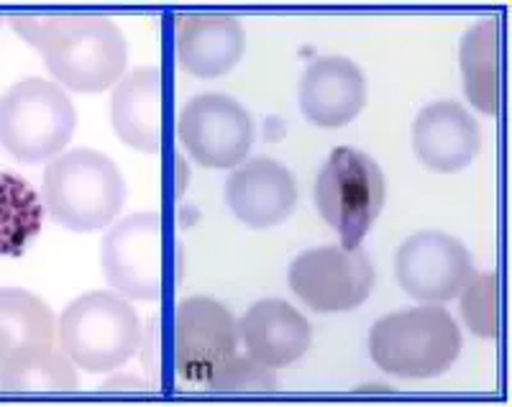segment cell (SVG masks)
Wrapping results in <instances>:
<instances>
[{
  "label": "cell",
  "instance_id": "1",
  "mask_svg": "<svg viewBox=\"0 0 512 407\" xmlns=\"http://www.w3.org/2000/svg\"><path fill=\"white\" fill-rule=\"evenodd\" d=\"M16 34L39 49L54 80L75 93H103L123 77L128 44L113 21L100 16H21Z\"/></svg>",
  "mask_w": 512,
  "mask_h": 407
},
{
  "label": "cell",
  "instance_id": "2",
  "mask_svg": "<svg viewBox=\"0 0 512 407\" xmlns=\"http://www.w3.org/2000/svg\"><path fill=\"white\" fill-rule=\"evenodd\" d=\"M41 200L59 226L93 233L111 226L126 200V182L116 162L95 149H75L49 159Z\"/></svg>",
  "mask_w": 512,
  "mask_h": 407
},
{
  "label": "cell",
  "instance_id": "3",
  "mask_svg": "<svg viewBox=\"0 0 512 407\" xmlns=\"http://www.w3.org/2000/svg\"><path fill=\"white\" fill-rule=\"evenodd\" d=\"M369 354L382 372L402 379L441 377L461 354V331L451 313L425 303L374 323Z\"/></svg>",
  "mask_w": 512,
  "mask_h": 407
},
{
  "label": "cell",
  "instance_id": "4",
  "mask_svg": "<svg viewBox=\"0 0 512 407\" xmlns=\"http://www.w3.org/2000/svg\"><path fill=\"white\" fill-rule=\"evenodd\" d=\"M139 344V315L116 292L98 290L77 297L57 320V346L75 367L90 374L121 369Z\"/></svg>",
  "mask_w": 512,
  "mask_h": 407
},
{
  "label": "cell",
  "instance_id": "5",
  "mask_svg": "<svg viewBox=\"0 0 512 407\" xmlns=\"http://www.w3.org/2000/svg\"><path fill=\"white\" fill-rule=\"evenodd\" d=\"M75 126V105L57 82L24 77L0 95V146L18 162L39 164L59 157Z\"/></svg>",
  "mask_w": 512,
  "mask_h": 407
},
{
  "label": "cell",
  "instance_id": "6",
  "mask_svg": "<svg viewBox=\"0 0 512 407\" xmlns=\"http://www.w3.org/2000/svg\"><path fill=\"white\" fill-rule=\"evenodd\" d=\"M384 198L387 185L379 164L349 146L333 149L315 180V208L346 249H356L372 231Z\"/></svg>",
  "mask_w": 512,
  "mask_h": 407
},
{
  "label": "cell",
  "instance_id": "7",
  "mask_svg": "<svg viewBox=\"0 0 512 407\" xmlns=\"http://www.w3.org/2000/svg\"><path fill=\"white\" fill-rule=\"evenodd\" d=\"M374 267L356 246H318L303 251L290 267V287L315 313H349L369 300Z\"/></svg>",
  "mask_w": 512,
  "mask_h": 407
},
{
  "label": "cell",
  "instance_id": "8",
  "mask_svg": "<svg viewBox=\"0 0 512 407\" xmlns=\"http://www.w3.org/2000/svg\"><path fill=\"white\" fill-rule=\"evenodd\" d=\"M105 280L128 300H157L164 290V228L159 213H136L108 231L100 249Z\"/></svg>",
  "mask_w": 512,
  "mask_h": 407
},
{
  "label": "cell",
  "instance_id": "9",
  "mask_svg": "<svg viewBox=\"0 0 512 407\" xmlns=\"http://www.w3.org/2000/svg\"><path fill=\"white\" fill-rule=\"evenodd\" d=\"M239 349L233 313L213 297H187L177 305L172 323V359L177 377L208 384L213 374Z\"/></svg>",
  "mask_w": 512,
  "mask_h": 407
},
{
  "label": "cell",
  "instance_id": "10",
  "mask_svg": "<svg viewBox=\"0 0 512 407\" xmlns=\"http://www.w3.org/2000/svg\"><path fill=\"white\" fill-rule=\"evenodd\" d=\"M177 136L200 167L226 169L246 159L254 144V121L231 95H195L182 111Z\"/></svg>",
  "mask_w": 512,
  "mask_h": 407
},
{
  "label": "cell",
  "instance_id": "11",
  "mask_svg": "<svg viewBox=\"0 0 512 407\" xmlns=\"http://www.w3.org/2000/svg\"><path fill=\"white\" fill-rule=\"evenodd\" d=\"M395 272L402 290L420 303H448L474 277V262L451 233L418 231L397 249Z\"/></svg>",
  "mask_w": 512,
  "mask_h": 407
},
{
  "label": "cell",
  "instance_id": "12",
  "mask_svg": "<svg viewBox=\"0 0 512 407\" xmlns=\"http://www.w3.org/2000/svg\"><path fill=\"white\" fill-rule=\"evenodd\" d=\"M226 203L241 223L267 231L292 216L297 205L295 177L272 157L249 159L228 177Z\"/></svg>",
  "mask_w": 512,
  "mask_h": 407
},
{
  "label": "cell",
  "instance_id": "13",
  "mask_svg": "<svg viewBox=\"0 0 512 407\" xmlns=\"http://www.w3.org/2000/svg\"><path fill=\"white\" fill-rule=\"evenodd\" d=\"M413 149L425 169L451 175L477 159L482 131L472 113L454 100L425 105L413 123Z\"/></svg>",
  "mask_w": 512,
  "mask_h": 407
},
{
  "label": "cell",
  "instance_id": "14",
  "mask_svg": "<svg viewBox=\"0 0 512 407\" xmlns=\"http://www.w3.org/2000/svg\"><path fill=\"white\" fill-rule=\"evenodd\" d=\"M367 103V82L349 57H318L300 77V111L320 128H341Z\"/></svg>",
  "mask_w": 512,
  "mask_h": 407
},
{
  "label": "cell",
  "instance_id": "15",
  "mask_svg": "<svg viewBox=\"0 0 512 407\" xmlns=\"http://www.w3.org/2000/svg\"><path fill=\"white\" fill-rule=\"evenodd\" d=\"M246 49L244 26L228 13H185L175 24V54L195 77H221L241 62Z\"/></svg>",
  "mask_w": 512,
  "mask_h": 407
},
{
  "label": "cell",
  "instance_id": "16",
  "mask_svg": "<svg viewBox=\"0 0 512 407\" xmlns=\"http://www.w3.org/2000/svg\"><path fill=\"white\" fill-rule=\"evenodd\" d=\"M239 338L244 341L249 356L267 367L280 369L308 354L313 344V326L300 310L285 300L267 297L246 310L236 323Z\"/></svg>",
  "mask_w": 512,
  "mask_h": 407
},
{
  "label": "cell",
  "instance_id": "17",
  "mask_svg": "<svg viewBox=\"0 0 512 407\" xmlns=\"http://www.w3.org/2000/svg\"><path fill=\"white\" fill-rule=\"evenodd\" d=\"M111 121L118 139L136 152L162 149V72L157 67H141L116 82Z\"/></svg>",
  "mask_w": 512,
  "mask_h": 407
},
{
  "label": "cell",
  "instance_id": "18",
  "mask_svg": "<svg viewBox=\"0 0 512 407\" xmlns=\"http://www.w3.org/2000/svg\"><path fill=\"white\" fill-rule=\"evenodd\" d=\"M57 344V318L39 295L0 287V364L36 346Z\"/></svg>",
  "mask_w": 512,
  "mask_h": 407
},
{
  "label": "cell",
  "instance_id": "19",
  "mask_svg": "<svg viewBox=\"0 0 512 407\" xmlns=\"http://www.w3.org/2000/svg\"><path fill=\"white\" fill-rule=\"evenodd\" d=\"M464 93L477 111L500 113V21L487 18L469 29L459 49Z\"/></svg>",
  "mask_w": 512,
  "mask_h": 407
},
{
  "label": "cell",
  "instance_id": "20",
  "mask_svg": "<svg viewBox=\"0 0 512 407\" xmlns=\"http://www.w3.org/2000/svg\"><path fill=\"white\" fill-rule=\"evenodd\" d=\"M75 387V364L57 344L36 346L0 364L3 392H72Z\"/></svg>",
  "mask_w": 512,
  "mask_h": 407
},
{
  "label": "cell",
  "instance_id": "21",
  "mask_svg": "<svg viewBox=\"0 0 512 407\" xmlns=\"http://www.w3.org/2000/svg\"><path fill=\"white\" fill-rule=\"evenodd\" d=\"M44 210V200L24 177L0 172V254H24L39 236Z\"/></svg>",
  "mask_w": 512,
  "mask_h": 407
},
{
  "label": "cell",
  "instance_id": "22",
  "mask_svg": "<svg viewBox=\"0 0 512 407\" xmlns=\"http://www.w3.org/2000/svg\"><path fill=\"white\" fill-rule=\"evenodd\" d=\"M461 295V315L469 331L482 338L500 333V287L497 274H477L466 282Z\"/></svg>",
  "mask_w": 512,
  "mask_h": 407
},
{
  "label": "cell",
  "instance_id": "23",
  "mask_svg": "<svg viewBox=\"0 0 512 407\" xmlns=\"http://www.w3.org/2000/svg\"><path fill=\"white\" fill-rule=\"evenodd\" d=\"M216 392H272L277 390V374L272 367L256 361L254 356H241L239 351L213 374L208 382Z\"/></svg>",
  "mask_w": 512,
  "mask_h": 407
}]
</instances>
